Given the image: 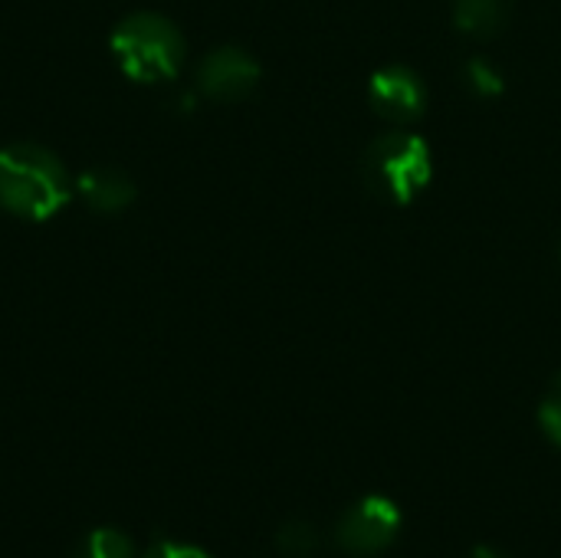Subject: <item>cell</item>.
<instances>
[{"label": "cell", "instance_id": "obj_1", "mask_svg": "<svg viewBox=\"0 0 561 558\" xmlns=\"http://www.w3.org/2000/svg\"><path fill=\"white\" fill-rule=\"evenodd\" d=\"M76 194V181L62 158L36 141H10L0 148V207L20 220H53Z\"/></svg>", "mask_w": 561, "mask_h": 558}, {"label": "cell", "instance_id": "obj_13", "mask_svg": "<svg viewBox=\"0 0 561 558\" xmlns=\"http://www.w3.org/2000/svg\"><path fill=\"white\" fill-rule=\"evenodd\" d=\"M145 558H210L207 553H201V549H194V546H181V543H171V539H161V543H154Z\"/></svg>", "mask_w": 561, "mask_h": 558}, {"label": "cell", "instance_id": "obj_7", "mask_svg": "<svg viewBox=\"0 0 561 558\" xmlns=\"http://www.w3.org/2000/svg\"><path fill=\"white\" fill-rule=\"evenodd\" d=\"M76 194L95 214H118V210L131 207L138 191H135V181L125 171L99 164V168H85L76 178Z\"/></svg>", "mask_w": 561, "mask_h": 558}, {"label": "cell", "instance_id": "obj_5", "mask_svg": "<svg viewBox=\"0 0 561 558\" xmlns=\"http://www.w3.org/2000/svg\"><path fill=\"white\" fill-rule=\"evenodd\" d=\"M368 99L371 109L398 125L417 122L427 109V86L411 66H381L368 79Z\"/></svg>", "mask_w": 561, "mask_h": 558}, {"label": "cell", "instance_id": "obj_10", "mask_svg": "<svg viewBox=\"0 0 561 558\" xmlns=\"http://www.w3.org/2000/svg\"><path fill=\"white\" fill-rule=\"evenodd\" d=\"M463 79H467L470 92H473V95H480V99L503 95V89H506V79H503V72H500V69H496L490 59H483V56H477V59H470V62H467V69H463Z\"/></svg>", "mask_w": 561, "mask_h": 558}, {"label": "cell", "instance_id": "obj_12", "mask_svg": "<svg viewBox=\"0 0 561 558\" xmlns=\"http://www.w3.org/2000/svg\"><path fill=\"white\" fill-rule=\"evenodd\" d=\"M539 424H542L546 437L556 447H561V375L552 378V385H549V391H546V398L539 405Z\"/></svg>", "mask_w": 561, "mask_h": 558}, {"label": "cell", "instance_id": "obj_14", "mask_svg": "<svg viewBox=\"0 0 561 558\" xmlns=\"http://www.w3.org/2000/svg\"><path fill=\"white\" fill-rule=\"evenodd\" d=\"M470 558H503V556H500L496 549H490V546H477V549H473V556H470Z\"/></svg>", "mask_w": 561, "mask_h": 558}, {"label": "cell", "instance_id": "obj_3", "mask_svg": "<svg viewBox=\"0 0 561 558\" xmlns=\"http://www.w3.org/2000/svg\"><path fill=\"white\" fill-rule=\"evenodd\" d=\"M362 174L378 197L391 204H411L431 187V145L414 132H385L368 145L362 158Z\"/></svg>", "mask_w": 561, "mask_h": 558}, {"label": "cell", "instance_id": "obj_9", "mask_svg": "<svg viewBox=\"0 0 561 558\" xmlns=\"http://www.w3.org/2000/svg\"><path fill=\"white\" fill-rule=\"evenodd\" d=\"M276 549L286 558H309L319 549V529L309 520H289L276 533Z\"/></svg>", "mask_w": 561, "mask_h": 558}, {"label": "cell", "instance_id": "obj_8", "mask_svg": "<svg viewBox=\"0 0 561 558\" xmlns=\"http://www.w3.org/2000/svg\"><path fill=\"white\" fill-rule=\"evenodd\" d=\"M513 0H454V23L473 39H493L510 23Z\"/></svg>", "mask_w": 561, "mask_h": 558}, {"label": "cell", "instance_id": "obj_4", "mask_svg": "<svg viewBox=\"0 0 561 558\" xmlns=\"http://www.w3.org/2000/svg\"><path fill=\"white\" fill-rule=\"evenodd\" d=\"M401 506L388 497H362L335 523V546L348 556L371 558L401 536Z\"/></svg>", "mask_w": 561, "mask_h": 558}, {"label": "cell", "instance_id": "obj_2", "mask_svg": "<svg viewBox=\"0 0 561 558\" xmlns=\"http://www.w3.org/2000/svg\"><path fill=\"white\" fill-rule=\"evenodd\" d=\"M108 49L131 82H168L181 72L184 62L181 30L151 10L122 16L108 36Z\"/></svg>", "mask_w": 561, "mask_h": 558}, {"label": "cell", "instance_id": "obj_6", "mask_svg": "<svg viewBox=\"0 0 561 558\" xmlns=\"http://www.w3.org/2000/svg\"><path fill=\"white\" fill-rule=\"evenodd\" d=\"M260 82V62L240 46H220L197 66V86L214 102H237Z\"/></svg>", "mask_w": 561, "mask_h": 558}, {"label": "cell", "instance_id": "obj_11", "mask_svg": "<svg viewBox=\"0 0 561 558\" xmlns=\"http://www.w3.org/2000/svg\"><path fill=\"white\" fill-rule=\"evenodd\" d=\"M79 558H131V543L118 529H95L82 543Z\"/></svg>", "mask_w": 561, "mask_h": 558}]
</instances>
